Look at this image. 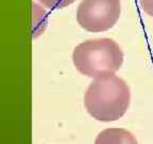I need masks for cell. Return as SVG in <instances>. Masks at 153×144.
<instances>
[{
	"label": "cell",
	"instance_id": "cell-5",
	"mask_svg": "<svg viewBox=\"0 0 153 144\" xmlns=\"http://www.w3.org/2000/svg\"><path fill=\"white\" fill-rule=\"evenodd\" d=\"M38 1L48 9L54 10L68 7L71 3H74L76 0H38Z\"/></svg>",
	"mask_w": 153,
	"mask_h": 144
},
{
	"label": "cell",
	"instance_id": "cell-4",
	"mask_svg": "<svg viewBox=\"0 0 153 144\" xmlns=\"http://www.w3.org/2000/svg\"><path fill=\"white\" fill-rule=\"evenodd\" d=\"M95 144H138L133 134L123 128H108L97 136Z\"/></svg>",
	"mask_w": 153,
	"mask_h": 144
},
{
	"label": "cell",
	"instance_id": "cell-1",
	"mask_svg": "<svg viewBox=\"0 0 153 144\" xmlns=\"http://www.w3.org/2000/svg\"><path fill=\"white\" fill-rule=\"evenodd\" d=\"M131 99L130 88L119 77L108 76L95 78L84 94L86 111L95 120L113 122L127 112Z\"/></svg>",
	"mask_w": 153,
	"mask_h": 144
},
{
	"label": "cell",
	"instance_id": "cell-6",
	"mask_svg": "<svg viewBox=\"0 0 153 144\" xmlns=\"http://www.w3.org/2000/svg\"><path fill=\"white\" fill-rule=\"evenodd\" d=\"M141 8L149 16L153 17V0H139Z\"/></svg>",
	"mask_w": 153,
	"mask_h": 144
},
{
	"label": "cell",
	"instance_id": "cell-3",
	"mask_svg": "<svg viewBox=\"0 0 153 144\" xmlns=\"http://www.w3.org/2000/svg\"><path fill=\"white\" fill-rule=\"evenodd\" d=\"M121 13V0H82L76 22L88 32H103L116 25Z\"/></svg>",
	"mask_w": 153,
	"mask_h": 144
},
{
	"label": "cell",
	"instance_id": "cell-2",
	"mask_svg": "<svg viewBox=\"0 0 153 144\" xmlns=\"http://www.w3.org/2000/svg\"><path fill=\"white\" fill-rule=\"evenodd\" d=\"M72 61L76 70L89 78L113 76L123 62V52L112 38H94L74 48Z\"/></svg>",
	"mask_w": 153,
	"mask_h": 144
}]
</instances>
